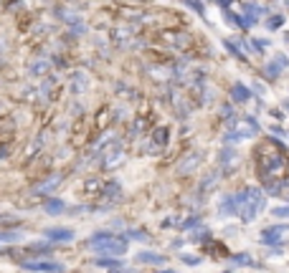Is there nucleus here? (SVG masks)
<instances>
[{
  "mask_svg": "<svg viewBox=\"0 0 289 273\" xmlns=\"http://www.w3.org/2000/svg\"><path fill=\"white\" fill-rule=\"evenodd\" d=\"M287 109H289V101H287Z\"/></svg>",
  "mask_w": 289,
  "mask_h": 273,
  "instance_id": "obj_21",
  "label": "nucleus"
},
{
  "mask_svg": "<svg viewBox=\"0 0 289 273\" xmlns=\"http://www.w3.org/2000/svg\"><path fill=\"white\" fill-rule=\"evenodd\" d=\"M221 215H238V195H226L218 205Z\"/></svg>",
  "mask_w": 289,
  "mask_h": 273,
  "instance_id": "obj_7",
  "label": "nucleus"
},
{
  "mask_svg": "<svg viewBox=\"0 0 289 273\" xmlns=\"http://www.w3.org/2000/svg\"><path fill=\"white\" fill-rule=\"evenodd\" d=\"M259 134V121L254 116H241L234 121L231 132L226 134V142H241V139H251Z\"/></svg>",
  "mask_w": 289,
  "mask_h": 273,
  "instance_id": "obj_2",
  "label": "nucleus"
},
{
  "mask_svg": "<svg viewBox=\"0 0 289 273\" xmlns=\"http://www.w3.org/2000/svg\"><path fill=\"white\" fill-rule=\"evenodd\" d=\"M287 233H289V225H271V228H266V230L262 233V243H266V246L279 243Z\"/></svg>",
  "mask_w": 289,
  "mask_h": 273,
  "instance_id": "obj_5",
  "label": "nucleus"
},
{
  "mask_svg": "<svg viewBox=\"0 0 289 273\" xmlns=\"http://www.w3.org/2000/svg\"><path fill=\"white\" fill-rule=\"evenodd\" d=\"M64 210H66V205L61 200H49L46 203V212H49V215H58V212H64Z\"/></svg>",
  "mask_w": 289,
  "mask_h": 273,
  "instance_id": "obj_12",
  "label": "nucleus"
},
{
  "mask_svg": "<svg viewBox=\"0 0 289 273\" xmlns=\"http://www.w3.org/2000/svg\"><path fill=\"white\" fill-rule=\"evenodd\" d=\"M282 157L279 155H266V159H264V172L266 175H274L277 170H282Z\"/></svg>",
  "mask_w": 289,
  "mask_h": 273,
  "instance_id": "obj_10",
  "label": "nucleus"
},
{
  "mask_svg": "<svg viewBox=\"0 0 289 273\" xmlns=\"http://www.w3.org/2000/svg\"><path fill=\"white\" fill-rule=\"evenodd\" d=\"M58 182H61V180H58V177H53L51 182H46V185H41V187H38V192H49L51 187H56V185H58Z\"/></svg>",
  "mask_w": 289,
  "mask_h": 273,
  "instance_id": "obj_19",
  "label": "nucleus"
},
{
  "mask_svg": "<svg viewBox=\"0 0 289 273\" xmlns=\"http://www.w3.org/2000/svg\"><path fill=\"white\" fill-rule=\"evenodd\" d=\"M271 215L274 218H289V207H274Z\"/></svg>",
  "mask_w": 289,
  "mask_h": 273,
  "instance_id": "obj_18",
  "label": "nucleus"
},
{
  "mask_svg": "<svg viewBox=\"0 0 289 273\" xmlns=\"http://www.w3.org/2000/svg\"><path fill=\"white\" fill-rule=\"evenodd\" d=\"M266 197L259 187H246L243 192H238V218L243 223H254L259 218V212L264 210Z\"/></svg>",
  "mask_w": 289,
  "mask_h": 273,
  "instance_id": "obj_1",
  "label": "nucleus"
},
{
  "mask_svg": "<svg viewBox=\"0 0 289 273\" xmlns=\"http://www.w3.org/2000/svg\"><path fill=\"white\" fill-rule=\"evenodd\" d=\"M21 266L36 273H64V266L56 261H21Z\"/></svg>",
  "mask_w": 289,
  "mask_h": 273,
  "instance_id": "obj_3",
  "label": "nucleus"
},
{
  "mask_svg": "<svg viewBox=\"0 0 289 273\" xmlns=\"http://www.w3.org/2000/svg\"><path fill=\"white\" fill-rule=\"evenodd\" d=\"M231 99L234 101H238V104H246L249 99H251V91L243 86V84H236L234 89H231Z\"/></svg>",
  "mask_w": 289,
  "mask_h": 273,
  "instance_id": "obj_9",
  "label": "nucleus"
},
{
  "mask_svg": "<svg viewBox=\"0 0 289 273\" xmlns=\"http://www.w3.org/2000/svg\"><path fill=\"white\" fill-rule=\"evenodd\" d=\"M122 238H127V240H147V233L145 230H127Z\"/></svg>",
  "mask_w": 289,
  "mask_h": 273,
  "instance_id": "obj_15",
  "label": "nucleus"
},
{
  "mask_svg": "<svg viewBox=\"0 0 289 273\" xmlns=\"http://www.w3.org/2000/svg\"><path fill=\"white\" fill-rule=\"evenodd\" d=\"M21 238H23V235H21L18 230H15V233H13V230H8V233H0V243H18Z\"/></svg>",
  "mask_w": 289,
  "mask_h": 273,
  "instance_id": "obj_14",
  "label": "nucleus"
},
{
  "mask_svg": "<svg viewBox=\"0 0 289 273\" xmlns=\"http://www.w3.org/2000/svg\"><path fill=\"white\" fill-rule=\"evenodd\" d=\"M43 235L49 238L51 243H66V240L74 238V230H71V228H49Z\"/></svg>",
  "mask_w": 289,
  "mask_h": 273,
  "instance_id": "obj_6",
  "label": "nucleus"
},
{
  "mask_svg": "<svg viewBox=\"0 0 289 273\" xmlns=\"http://www.w3.org/2000/svg\"><path fill=\"white\" fill-rule=\"evenodd\" d=\"M287 68V58H274L271 61V64L266 66V76H269V79H277V76H279V71H284Z\"/></svg>",
  "mask_w": 289,
  "mask_h": 273,
  "instance_id": "obj_11",
  "label": "nucleus"
},
{
  "mask_svg": "<svg viewBox=\"0 0 289 273\" xmlns=\"http://www.w3.org/2000/svg\"><path fill=\"white\" fill-rule=\"evenodd\" d=\"M94 263L97 266H109V268H119L122 266L119 258H94Z\"/></svg>",
  "mask_w": 289,
  "mask_h": 273,
  "instance_id": "obj_13",
  "label": "nucleus"
},
{
  "mask_svg": "<svg viewBox=\"0 0 289 273\" xmlns=\"http://www.w3.org/2000/svg\"><path fill=\"white\" fill-rule=\"evenodd\" d=\"M234 263H238V266H256V263L251 261V255H246V253H241V255H234Z\"/></svg>",
  "mask_w": 289,
  "mask_h": 273,
  "instance_id": "obj_16",
  "label": "nucleus"
},
{
  "mask_svg": "<svg viewBox=\"0 0 289 273\" xmlns=\"http://www.w3.org/2000/svg\"><path fill=\"white\" fill-rule=\"evenodd\" d=\"M180 261L185 263V266H198V263H201V258H195V255H188V253H183V255H180Z\"/></svg>",
  "mask_w": 289,
  "mask_h": 273,
  "instance_id": "obj_17",
  "label": "nucleus"
},
{
  "mask_svg": "<svg viewBox=\"0 0 289 273\" xmlns=\"http://www.w3.org/2000/svg\"><path fill=\"white\" fill-rule=\"evenodd\" d=\"M221 162H223V164H234V152H231V149H226V152H223V157H221Z\"/></svg>",
  "mask_w": 289,
  "mask_h": 273,
  "instance_id": "obj_20",
  "label": "nucleus"
},
{
  "mask_svg": "<svg viewBox=\"0 0 289 273\" xmlns=\"http://www.w3.org/2000/svg\"><path fill=\"white\" fill-rule=\"evenodd\" d=\"M137 261H140V263H150V266H165L167 258L160 255V253H150V250H145V253H137Z\"/></svg>",
  "mask_w": 289,
  "mask_h": 273,
  "instance_id": "obj_8",
  "label": "nucleus"
},
{
  "mask_svg": "<svg viewBox=\"0 0 289 273\" xmlns=\"http://www.w3.org/2000/svg\"><path fill=\"white\" fill-rule=\"evenodd\" d=\"M127 250V238H112L97 250L99 255H122Z\"/></svg>",
  "mask_w": 289,
  "mask_h": 273,
  "instance_id": "obj_4",
  "label": "nucleus"
}]
</instances>
